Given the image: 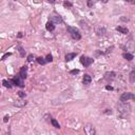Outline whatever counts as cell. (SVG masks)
Listing matches in <instances>:
<instances>
[{"label":"cell","instance_id":"cell-1","mask_svg":"<svg viewBox=\"0 0 135 135\" xmlns=\"http://www.w3.org/2000/svg\"><path fill=\"white\" fill-rule=\"evenodd\" d=\"M117 111L121 118H127L131 113V106L128 104V102L120 101L117 105Z\"/></svg>","mask_w":135,"mask_h":135},{"label":"cell","instance_id":"cell-2","mask_svg":"<svg viewBox=\"0 0 135 135\" xmlns=\"http://www.w3.org/2000/svg\"><path fill=\"white\" fill-rule=\"evenodd\" d=\"M67 30H68V32L70 33L71 37H72L73 39H75V40L81 39V34H80V32L78 31V29H76L74 27H68Z\"/></svg>","mask_w":135,"mask_h":135},{"label":"cell","instance_id":"cell-3","mask_svg":"<svg viewBox=\"0 0 135 135\" xmlns=\"http://www.w3.org/2000/svg\"><path fill=\"white\" fill-rule=\"evenodd\" d=\"M129 100H135V95L133 93L128 92V93L121 94V96H120V101L127 102V101H129Z\"/></svg>","mask_w":135,"mask_h":135},{"label":"cell","instance_id":"cell-4","mask_svg":"<svg viewBox=\"0 0 135 135\" xmlns=\"http://www.w3.org/2000/svg\"><path fill=\"white\" fill-rule=\"evenodd\" d=\"M83 130H85V133L86 135H95L96 131H95V128L92 124H87L83 128Z\"/></svg>","mask_w":135,"mask_h":135},{"label":"cell","instance_id":"cell-5","mask_svg":"<svg viewBox=\"0 0 135 135\" xmlns=\"http://www.w3.org/2000/svg\"><path fill=\"white\" fill-rule=\"evenodd\" d=\"M93 59L92 58H90V57H87V56H81V58H80V62H81V65L83 67H90L93 63Z\"/></svg>","mask_w":135,"mask_h":135},{"label":"cell","instance_id":"cell-6","mask_svg":"<svg viewBox=\"0 0 135 135\" xmlns=\"http://www.w3.org/2000/svg\"><path fill=\"white\" fill-rule=\"evenodd\" d=\"M12 82H13V85L19 86L20 88H23V87H24V85H23V79L21 78L20 76H19V77H15V78H13V79H12Z\"/></svg>","mask_w":135,"mask_h":135},{"label":"cell","instance_id":"cell-7","mask_svg":"<svg viewBox=\"0 0 135 135\" xmlns=\"http://www.w3.org/2000/svg\"><path fill=\"white\" fill-rule=\"evenodd\" d=\"M27 75H28V68L24 66V67H22V68L20 69V72H19V76H20L22 79H24L25 77H27Z\"/></svg>","mask_w":135,"mask_h":135},{"label":"cell","instance_id":"cell-8","mask_svg":"<svg viewBox=\"0 0 135 135\" xmlns=\"http://www.w3.org/2000/svg\"><path fill=\"white\" fill-rule=\"evenodd\" d=\"M51 22H53V23H62V19L59 16H52V17H51Z\"/></svg>","mask_w":135,"mask_h":135},{"label":"cell","instance_id":"cell-9","mask_svg":"<svg viewBox=\"0 0 135 135\" xmlns=\"http://www.w3.org/2000/svg\"><path fill=\"white\" fill-rule=\"evenodd\" d=\"M91 81H92V77L89 74H86L85 76H83V83H85V85H90Z\"/></svg>","mask_w":135,"mask_h":135},{"label":"cell","instance_id":"cell-10","mask_svg":"<svg viewBox=\"0 0 135 135\" xmlns=\"http://www.w3.org/2000/svg\"><path fill=\"white\" fill-rule=\"evenodd\" d=\"M55 23H53V22H51V21H49L47 24H46V28H47V30L49 31V32H53L54 30H55V25H54Z\"/></svg>","mask_w":135,"mask_h":135},{"label":"cell","instance_id":"cell-11","mask_svg":"<svg viewBox=\"0 0 135 135\" xmlns=\"http://www.w3.org/2000/svg\"><path fill=\"white\" fill-rule=\"evenodd\" d=\"M76 53H68L67 55H66V60L67 61H71V60H73L75 57H76Z\"/></svg>","mask_w":135,"mask_h":135},{"label":"cell","instance_id":"cell-12","mask_svg":"<svg viewBox=\"0 0 135 135\" xmlns=\"http://www.w3.org/2000/svg\"><path fill=\"white\" fill-rule=\"evenodd\" d=\"M116 30L118 32H120L121 34H128V33H129V30H128L127 28H125V27H117Z\"/></svg>","mask_w":135,"mask_h":135},{"label":"cell","instance_id":"cell-13","mask_svg":"<svg viewBox=\"0 0 135 135\" xmlns=\"http://www.w3.org/2000/svg\"><path fill=\"white\" fill-rule=\"evenodd\" d=\"M123 56H124V58H126L127 60H129V61L133 60V58H134V56L132 54H130V53H124Z\"/></svg>","mask_w":135,"mask_h":135},{"label":"cell","instance_id":"cell-14","mask_svg":"<svg viewBox=\"0 0 135 135\" xmlns=\"http://www.w3.org/2000/svg\"><path fill=\"white\" fill-rule=\"evenodd\" d=\"M51 124H52L53 127H55L56 129H59V128H60V126H59V124H58V121H57L56 119H54V118H51Z\"/></svg>","mask_w":135,"mask_h":135},{"label":"cell","instance_id":"cell-15","mask_svg":"<svg viewBox=\"0 0 135 135\" xmlns=\"http://www.w3.org/2000/svg\"><path fill=\"white\" fill-rule=\"evenodd\" d=\"M2 83H3V86H4L5 88H12V83H13V82H12V80H9V81H8V80L4 79V80L2 81Z\"/></svg>","mask_w":135,"mask_h":135},{"label":"cell","instance_id":"cell-16","mask_svg":"<svg viewBox=\"0 0 135 135\" xmlns=\"http://www.w3.org/2000/svg\"><path fill=\"white\" fill-rule=\"evenodd\" d=\"M129 76H130L129 77V78H130V82L131 83H134L135 82V71H132Z\"/></svg>","mask_w":135,"mask_h":135},{"label":"cell","instance_id":"cell-17","mask_svg":"<svg viewBox=\"0 0 135 135\" xmlns=\"http://www.w3.org/2000/svg\"><path fill=\"white\" fill-rule=\"evenodd\" d=\"M36 60H37V62L39 63V65H46V63H47V61L44 60V58H41V57H38Z\"/></svg>","mask_w":135,"mask_h":135},{"label":"cell","instance_id":"cell-18","mask_svg":"<svg viewBox=\"0 0 135 135\" xmlns=\"http://www.w3.org/2000/svg\"><path fill=\"white\" fill-rule=\"evenodd\" d=\"M63 5H65V6H66V8H72V6H73L72 2H68V1H66V2H63Z\"/></svg>","mask_w":135,"mask_h":135},{"label":"cell","instance_id":"cell-19","mask_svg":"<svg viewBox=\"0 0 135 135\" xmlns=\"http://www.w3.org/2000/svg\"><path fill=\"white\" fill-rule=\"evenodd\" d=\"M52 60H53L52 55H50V54H49V55L47 56V58H46V61H47V62H50V61H52Z\"/></svg>","mask_w":135,"mask_h":135},{"label":"cell","instance_id":"cell-20","mask_svg":"<svg viewBox=\"0 0 135 135\" xmlns=\"http://www.w3.org/2000/svg\"><path fill=\"white\" fill-rule=\"evenodd\" d=\"M12 55V53H6V54H4L3 56H2V58H1V60H5L6 58H8L9 56H11Z\"/></svg>","mask_w":135,"mask_h":135},{"label":"cell","instance_id":"cell-21","mask_svg":"<svg viewBox=\"0 0 135 135\" xmlns=\"http://www.w3.org/2000/svg\"><path fill=\"white\" fill-rule=\"evenodd\" d=\"M79 73V70H72L70 72V74H72V75H76V74H78Z\"/></svg>","mask_w":135,"mask_h":135},{"label":"cell","instance_id":"cell-22","mask_svg":"<svg viewBox=\"0 0 135 135\" xmlns=\"http://www.w3.org/2000/svg\"><path fill=\"white\" fill-rule=\"evenodd\" d=\"M18 50H19V52H20V55L21 56H24V52H23V49L21 47H18Z\"/></svg>","mask_w":135,"mask_h":135},{"label":"cell","instance_id":"cell-23","mask_svg":"<svg viewBox=\"0 0 135 135\" xmlns=\"http://www.w3.org/2000/svg\"><path fill=\"white\" fill-rule=\"evenodd\" d=\"M18 95L20 96V97H25V93L22 92V91H19V92H18Z\"/></svg>","mask_w":135,"mask_h":135},{"label":"cell","instance_id":"cell-24","mask_svg":"<svg viewBox=\"0 0 135 135\" xmlns=\"http://www.w3.org/2000/svg\"><path fill=\"white\" fill-rule=\"evenodd\" d=\"M28 61H33V55H29L28 56Z\"/></svg>","mask_w":135,"mask_h":135},{"label":"cell","instance_id":"cell-25","mask_svg":"<svg viewBox=\"0 0 135 135\" xmlns=\"http://www.w3.org/2000/svg\"><path fill=\"white\" fill-rule=\"evenodd\" d=\"M8 120H9V115H6V116L4 117V119H3V121L4 123H8Z\"/></svg>","mask_w":135,"mask_h":135},{"label":"cell","instance_id":"cell-26","mask_svg":"<svg viewBox=\"0 0 135 135\" xmlns=\"http://www.w3.org/2000/svg\"><path fill=\"white\" fill-rule=\"evenodd\" d=\"M94 3H95V2H91V1H89V2H88V5H89V6H92Z\"/></svg>","mask_w":135,"mask_h":135},{"label":"cell","instance_id":"cell-27","mask_svg":"<svg viewBox=\"0 0 135 135\" xmlns=\"http://www.w3.org/2000/svg\"><path fill=\"white\" fill-rule=\"evenodd\" d=\"M106 89H107V90H113V88H112V87H110V86H107V87H106Z\"/></svg>","mask_w":135,"mask_h":135},{"label":"cell","instance_id":"cell-28","mask_svg":"<svg viewBox=\"0 0 135 135\" xmlns=\"http://www.w3.org/2000/svg\"><path fill=\"white\" fill-rule=\"evenodd\" d=\"M18 37H22V33H19L18 34Z\"/></svg>","mask_w":135,"mask_h":135}]
</instances>
